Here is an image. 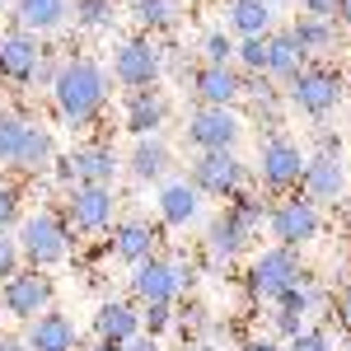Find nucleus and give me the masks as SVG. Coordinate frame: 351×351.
Instances as JSON below:
<instances>
[{
    "label": "nucleus",
    "mask_w": 351,
    "mask_h": 351,
    "mask_svg": "<svg viewBox=\"0 0 351 351\" xmlns=\"http://www.w3.org/2000/svg\"><path fill=\"white\" fill-rule=\"evenodd\" d=\"M108 71L99 66V61H89V56H75V61H61V71H56L52 80V104L61 112V122H71V127H89L99 112L108 108Z\"/></svg>",
    "instance_id": "nucleus-1"
},
{
    "label": "nucleus",
    "mask_w": 351,
    "mask_h": 351,
    "mask_svg": "<svg viewBox=\"0 0 351 351\" xmlns=\"http://www.w3.org/2000/svg\"><path fill=\"white\" fill-rule=\"evenodd\" d=\"M14 239H19V253H24V267L47 271V267L71 258V225L56 216V211H33V216H24L19 230H14Z\"/></svg>",
    "instance_id": "nucleus-2"
},
{
    "label": "nucleus",
    "mask_w": 351,
    "mask_h": 351,
    "mask_svg": "<svg viewBox=\"0 0 351 351\" xmlns=\"http://www.w3.org/2000/svg\"><path fill=\"white\" fill-rule=\"evenodd\" d=\"M243 281H248V295H253V300L276 304L286 291H295L300 281H309V276H304V267H300L295 248L271 243V248H263V253H253V263H248V271H243Z\"/></svg>",
    "instance_id": "nucleus-3"
},
{
    "label": "nucleus",
    "mask_w": 351,
    "mask_h": 351,
    "mask_svg": "<svg viewBox=\"0 0 351 351\" xmlns=\"http://www.w3.org/2000/svg\"><path fill=\"white\" fill-rule=\"evenodd\" d=\"M188 183L202 197H220V202H234L239 192H248V164L234 150H202L188 164Z\"/></svg>",
    "instance_id": "nucleus-4"
},
{
    "label": "nucleus",
    "mask_w": 351,
    "mask_h": 351,
    "mask_svg": "<svg viewBox=\"0 0 351 351\" xmlns=\"http://www.w3.org/2000/svg\"><path fill=\"white\" fill-rule=\"evenodd\" d=\"M188 286H192V267L173 263V258H160V253L132 267V295L141 304H173L178 291H188Z\"/></svg>",
    "instance_id": "nucleus-5"
},
{
    "label": "nucleus",
    "mask_w": 351,
    "mask_h": 351,
    "mask_svg": "<svg viewBox=\"0 0 351 351\" xmlns=\"http://www.w3.org/2000/svg\"><path fill=\"white\" fill-rule=\"evenodd\" d=\"M286 104L304 117H328L342 104V75L328 66H304L295 80H286Z\"/></svg>",
    "instance_id": "nucleus-6"
},
{
    "label": "nucleus",
    "mask_w": 351,
    "mask_h": 351,
    "mask_svg": "<svg viewBox=\"0 0 351 351\" xmlns=\"http://www.w3.org/2000/svg\"><path fill=\"white\" fill-rule=\"evenodd\" d=\"M0 309L19 324H33L38 314L52 309V276H43L38 267H19L0 286Z\"/></svg>",
    "instance_id": "nucleus-7"
},
{
    "label": "nucleus",
    "mask_w": 351,
    "mask_h": 351,
    "mask_svg": "<svg viewBox=\"0 0 351 351\" xmlns=\"http://www.w3.org/2000/svg\"><path fill=\"white\" fill-rule=\"evenodd\" d=\"M300 173H304V150L291 136H267L258 145V183H263V192L300 188Z\"/></svg>",
    "instance_id": "nucleus-8"
},
{
    "label": "nucleus",
    "mask_w": 351,
    "mask_h": 351,
    "mask_svg": "<svg viewBox=\"0 0 351 351\" xmlns=\"http://www.w3.org/2000/svg\"><path fill=\"white\" fill-rule=\"evenodd\" d=\"M112 216H117V197L104 183H75L71 197H66V225L80 230V234H104V230H112Z\"/></svg>",
    "instance_id": "nucleus-9"
},
{
    "label": "nucleus",
    "mask_w": 351,
    "mask_h": 351,
    "mask_svg": "<svg viewBox=\"0 0 351 351\" xmlns=\"http://www.w3.org/2000/svg\"><path fill=\"white\" fill-rule=\"evenodd\" d=\"M164 71V52L150 43V38H127L117 52H112V80L122 84V89H155Z\"/></svg>",
    "instance_id": "nucleus-10"
},
{
    "label": "nucleus",
    "mask_w": 351,
    "mask_h": 351,
    "mask_svg": "<svg viewBox=\"0 0 351 351\" xmlns=\"http://www.w3.org/2000/svg\"><path fill=\"white\" fill-rule=\"evenodd\" d=\"M319 206L309 202V197H286V202H276L267 216V230L271 239L281 243V248H304L309 239H319Z\"/></svg>",
    "instance_id": "nucleus-11"
},
{
    "label": "nucleus",
    "mask_w": 351,
    "mask_h": 351,
    "mask_svg": "<svg viewBox=\"0 0 351 351\" xmlns=\"http://www.w3.org/2000/svg\"><path fill=\"white\" fill-rule=\"evenodd\" d=\"M188 145L202 155V150H234L243 141V117L234 108H197L188 117Z\"/></svg>",
    "instance_id": "nucleus-12"
},
{
    "label": "nucleus",
    "mask_w": 351,
    "mask_h": 351,
    "mask_svg": "<svg viewBox=\"0 0 351 351\" xmlns=\"http://www.w3.org/2000/svg\"><path fill=\"white\" fill-rule=\"evenodd\" d=\"M56 173L75 188V183H104L112 188V178L122 173V160L112 145H75L66 160H56Z\"/></svg>",
    "instance_id": "nucleus-13"
},
{
    "label": "nucleus",
    "mask_w": 351,
    "mask_h": 351,
    "mask_svg": "<svg viewBox=\"0 0 351 351\" xmlns=\"http://www.w3.org/2000/svg\"><path fill=\"white\" fill-rule=\"evenodd\" d=\"M47 61V52H43V43L33 38V33H0V80L10 84H28L38 80V66Z\"/></svg>",
    "instance_id": "nucleus-14"
},
{
    "label": "nucleus",
    "mask_w": 351,
    "mask_h": 351,
    "mask_svg": "<svg viewBox=\"0 0 351 351\" xmlns=\"http://www.w3.org/2000/svg\"><path fill=\"white\" fill-rule=\"evenodd\" d=\"M192 94H197V108H234L243 99V75L234 66H197Z\"/></svg>",
    "instance_id": "nucleus-15"
},
{
    "label": "nucleus",
    "mask_w": 351,
    "mask_h": 351,
    "mask_svg": "<svg viewBox=\"0 0 351 351\" xmlns=\"http://www.w3.org/2000/svg\"><path fill=\"white\" fill-rule=\"evenodd\" d=\"M342 192H347V164H342V155H314V160H304L300 197H309L319 206V202H342Z\"/></svg>",
    "instance_id": "nucleus-16"
},
{
    "label": "nucleus",
    "mask_w": 351,
    "mask_h": 351,
    "mask_svg": "<svg viewBox=\"0 0 351 351\" xmlns=\"http://www.w3.org/2000/svg\"><path fill=\"white\" fill-rule=\"evenodd\" d=\"M24 347L28 351H80V328H75V319H66V314H56V309H47V314H38L33 324H24Z\"/></svg>",
    "instance_id": "nucleus-17"
},
{
    "label": "nucleus",
    "mask_w": 351,
    "mask_h": 351,
    "mask_svg": "<svg viewBox=\"0 0 351 351\" xmlns=\"http://www.w3.org/2000/svg\"><path fill=\"white\" fill-rule=\"evenodd\" d=\"M108 253L117 263H145V258H155L160 253V230L155 225H145V220H122V225H112V239H108Z\"/></svg>",
    "instance_id": "nucleus-18"
},
{
    "label": "nucleus",
    "mask_w": 351,
    "mask_h": 351,
    "mask_svg": "<svg viewBox=\"0 0 351 351\" xmlns=\"http://www.w3.org/2000/svg\"><path fill=\"white\" fill-rule=\"evenodd\" d=\"M155 206H160V220L169 230H188L192 220L202 216V192L192 188L188 178H164Z\"/></svg>",
    "instance_id": "nucleus-19"
},
{
    "label": "nucleus",
    "mask_w": 351,
    "mask_h": 351,
    "mask_svg": "<svg viewBox=\"0 0 351 351\" xmlns=\"http://www.w3.org/2000/svg\"><path fill=\"white\" fill-rule=\"evenodd\" d=\"M10 5H14V28L19 33H33V38L56 33V28L75 14L71 0H10Z\"/></svg>",
    "instance_id": "nucleus-20"
},
{
    "label": "nucleus",
    "mask_w": 351,
    "mask_h": 351,
    "mask_svg": "<svg viewBox=\"0 0 351 351\" xmlns=\"http://www.w3.org/2000/svg\"><path fill=\"white\" fill-rule=\"evenodd\" d=\"M94 337L127 347L132 337H141V309H136L132 300H104L99 314H94Z\"/></svg>",
    "instance_id": "nucleus-21"
},
{
    "label": "nucleus",
    "mask_w": 351,
    "mask_h": 351,
    "mask_svg": "<svg viewBox=\"0 0 351 351\" xmlns=\"http://www.w3.org/2000/svg\"><path fill=\"white\" fill-rule=\"evenodd\" d=\"M164 117H169V104H164L155 89H136L127 94V108H122V122L132 136H160Z\"/></svg>",
    "instance_id": "nucleus-22"
},
{
    "label": "nucleus",
    "mask_w": 351,
    "mask_h": 351,
    "mask_svg": "<svg viewBox=\"0 0 351 351\" xmlns=\"http://www.w3.org/2000/svg\"><path fill=\"white\" fill-rule=\"evenodd\" d=\"M309 66V52L295 43V33H267V80H295L300 71Z\"/></svg>",
    "instance_id": "nucleus-23"
},
{
    "label": "nucleus",
    "mask_w": 351,
    "mask_h": 351,
    "mask_svg": "<svg viewBox=\"0 0 351 351\" xmlns=\"http://www.w3.org/2000/svg\"><path fill=\"white\" fill-rule=\"evenodd\" d=\"M169 164H173V150L164 145L160 136H136L132 160H127V169H132L136 183H164Z\"/></svg>",
    "instance_id": "nucleus-24"
},
{
    "label": "nucleus",
    "mask_w": 351,
    "mask_h": 351,
    "mask_svg": "<svg viewBox=\"0 0 351 351\" xmlns=\"http://www.w3.org/2000/svg\"><path fill=\"white\" fill-rule=\"evenodd\" d=\"M248 243H253V234H248L230 211L206 225V253H211L216 263H234L239 253H248Z\"/></svg>",
    "instance_id": "nucleus-25"
},
{
    "label": "nucleus",
    "mask_w": 351,
    "mask_h": 351,
    "mask_svg": "<svg viewBox=\"0 0 351 351\" xmlns=\"http://www.w3.org/2000/svg\"><path fill=\"white\" fill-rule=\"evenodd\" d=\"M271 0H230L225 5V19H230V28L239 33V38H263V33H271Z\"/></svg>",
    "instance_id": "nucleus-26"
},
{
    "label": "nucleus",
    "mask_w": 351,
    "mask_h": 351,
    "mask_svg": "<svg viewBox=\"0 0 351 351\" xmlns=\"http://www.w3.org/2000/svg\"><path fill=\"white\" fill-rule=\"evenodd\" d=\"M56 164V141H52V132L47 127H38L33 122V132H28V145H24V155H19V173H47Z\"/></svg>",
    "instance_id": "nucleus-27"
},
{
    "label": "nucleus",
    "mask_w": 351,
    "mask_h": 351,
    "mask_svg": "<svg viewBox=\"0 0 351 351\" xmlns=\"http://www.w3.org/2000/svg\"><path fill=\"white\" fill-rule=\"evenodd\" d=\"M28 132H33V122L19 117V112H0V164H19L28 145Z\"/></svg>",
    "instance_id": "nucleus-28"
},
{
    "label": "nucleus",
    "mask_w": 351,
    "mask_h": 351,
    "mask_svg": "<svg viewBox=\"0 0 351 351\" xmlns=\"http://www.w3.org/2000/svg\"><path fill=\"white\" fill-rule=\"evenodd\" d=\"M291 33H295V43L304 52H328V47L337 43V24H332V19H314V14H300Z\"/></svg>",
    "instance_id": "nucleus-29"
},
{
    "label": "nucleus",
    "mask_w": 351,
    "mask_h": 351,
    "mask_svg": "<svg viewBox=\"0 0 351 351\" xmlns=\"http://www.w3.org/2000/svg\"><path fill=\"white\" fill-rule=\"evenodd\" d=\"M225 211H230V216L239 220V225L248 230V234H258V230L267 225V216H271V202L263 197V192H239V197H234V202H230Z\"/></svg>",
    "instance_id": "nucleus-30"
},
{
    "label": "nucleus",
    "mask_w": 351,
    "mask_h": 351,
    "mask_svg": "<svg viewBox=\"0 0 351 351\" xmlns=\"http://www.w3.org/2000/svg\"><path fill=\"white\" fill-rule=\"evenodd\" d=\"M132 14H136V24L141 28H173V19H178V5L173 0H136L132 5Z\"/></svg>",
    "instance_id": "nucleus-31"
},
{
    "label": "nucleus",
    "mask_w": 351,
    "mask_h": 351,
    "mask_svg": "<svg viewBox=\"0 0 351 351\" xmlns=\"http://www.w3.org/2000/svg\"><path fill=\"white\" fill-rule=\"evenodd\" d=\"M234 56H239V66L248 75H263L267 71V33L263 38H239L234 43Z\"/></svg>",
    "instance_id": "nucleus-32"
},
{
    "label": "nucleus",
    "mask_w": 351,
    "mask_h": 351,
    "mask_svg": "<svg viewBox=\"0 0 351 351\" xmlns=\"http://www.w3.org/2000/svg\"><path fill=\"white\" fill-rule=\"evenodd\" d=\"M112 19H117L112 0H75V24H84V28H112Z\"/></svg>",
    "instance_id": "nucleus-33"
},
{
    "label": "nucleus",
    "mask_w": 351,
    "mask_h": 351,
    "mask_svg": "<svg viewBox=\"0 0 351 351\" xmlns=\"http://www.w3.org/2000/svg\"><path fill=\"white\" fill-rule=\"evenodd\" d=\"M202 56H206V66H230V61H234V38L220 33V28H211V33L202 38Z\"/></svg>",
    "instance_id": "nucleus-34"
},
{
    "label": "nucleus",
    "mask_w": 351,
    "mask_h": 351,
    "mask_svg": "<svg viewBox=\"0 0 351 351\" xmlns=\"http://www.w3.org/2000/svg\"><path fill=\"white\" fill-rule=\"evenodd\" d=\"M24 267V253H19V239L10 234V230H0V286L14 276V271Z\"/></svg>",
    "instance_id": "nucleus-35"
},
{
    "label": "nucleus",
    "mask_w": 351,
    "mask_h": 351,
    "mask_svg": "<svg viewBox=\"0 0 351 351\" xmlns=\"http://www.w3.org/2000/svg\"><path fill=\"white\" fill-rule=\"evenodd\" d=\"M169 324H173V304H141V332L160 337Z\"/></svg>",
    "instance_id": "nucleus-36"
},
{
    "label": "nucleus",
    "mask_w": 351,
    "mask_h": 351,
    "mask_svg": "<svg viewBox=\"0 0 351 351\" xmlns=\"http://www.w3.org/2000/svg\"><path fill=\"white\" fill-rule=\"evenodd\" d=\"M271 332H276V337H300V332H304V314L276 304V309H271Z\"/></svg>",
    "instance_id": "nucleus-37"
},
{
    "label": "nucleus",
    "mask_w": 351,
    "mask_h": 351,
    "mask_svg": "<svg viewBox=\"0 0 351 351\" xmlns=\"http://www.w3.org/2000/svg\"><path fill=\"white\" fill-rule=\"evenodd\" d=\"M286 351H332V337L319 332V328H304L300 337H291V347Z\"/></svg>",
    "instance_id": "nucleus-38"
},
{
    "label": "nucleus",
    "mask_w": 351,
    "mask_h": 351,
    "mask_svg": "<svg viewBox=\"0 0 351 351\" xmlns=\"http://www.w3.org/2000/svg\"><path fill=\"white\" fill-rule=\"evenodd\" d=\"M14 220H19V188L0 183V230H10Z\"/></svg>",
    "instance_id": "nucleus-39"
},
{
    "label": "nucleus",
    "mask_w": 351,
    "mask_h": 351,
    "mask_svg": "<svg viewBox=\"0 0 351 351\" xmlns=\"http://www.w3.org/2000/svg\"><path fill=\"white\" fill-rule=\"evenodd\" d=\"M332 319H337V328H347V332H351V286L337 291V300H332Z\"/></svg>",
    "instance_id": "nucleus-40"
},
{
    "label": "nucleus",
    "mask_w": 351,
    "mask_h": 351,
    "mask_svg": "<svg viewBox=\"0 0 351 351\" xmlns=\"http://www.w3.org/2000/svg\"><path fill=\"white\" fill-rule=\"evenodd\" d=\"M300 10L314 14V19H332L337 14V0H300Z\"/></svg>",
    "instance_id": "nucleus-41"
},
{
    "label": "nucleus",
    "mask_w": 351,
    "mask_h": 351,
    "mask_svg": "<svg viewBox=\"0 0 351 351\" xmlns=\"http://www.w3.org/2000/svg\"><path fill=\"white\" fill-rule=\"evenodd\" d=\"M127 351H164V347H160V337L141 332V337H132V342H127Z\"/></svg>",
    "instance_id": "nucleus-42"
},
{
    "label": "nucleus",
    "mask_w": 351,
    "mask_h": 351,
    "mask_svg": "<svg viewBox=\"0 0 351 351\" xmlns=\"http://www.w3.org/2000/svg\"><path fill=\"white\" fill-rule=\"evenodd\" d=\"M239 351H286V347H281L276 337H253V342H243Z\"/></svg>",
    "instance_id": "nucleus-43"
},
{
    "label": "nucleus",
    "mask_w": 351,
    "mask_h": 351,
    "mask_svg": "<svg viewBox=\"0 0 351 351\" xmlns=\"http://www.w3.org/2000/svg\"><path fill=\"white\" fill-rule=\"evenodd\" d=\"M319 155H342V141H337V136H319Z\"/></svg>",
    "instance_id": "nucleus-44"
},
{
    "label": "nucleus",
    "mask_w": 351,
    "mask_h": 351,
    "mask_svg": "<svg viewBox=\"0 0 351 351\" xmlns=\"http://www.w3.org/2000/svg\"><path fill=\"white\" fill-rule=\"evenodd\" d=\"M0 351H28L24 337H14V332H0Z\"/></svg>",
    "instance_id": "nucleus-45"
},
{
    "label": "nucleus",
    "mask_w": 351,
    "mask_h": 351,
    "mask_svg": "<svg viewBox=\"0 0 351 351\" xmlns=\"http://www.w3.org/2000/svg\"><path fill=\"white\" fill-rule=\"evenodd\" d=\"M80 351H127V347H117V342H104V337H94L89 347H80Z\"/></svg>",
    "instance_id": "nucleus-46"
},
{
    "label": "nucleus",
    "mask_w": 351,
    "mask_h": 351,
    "mask_svg": "<svg viewBox=\"0 0 351 351\" xmlns=\"http://www.w3.org/2000/svg\"><path fill=\"white\" fill-rule=\"evenodd\" d=\"M337 24H347L351 28V0H337V14H332Z\"/></svg>",
    "instance_id": "nucleus-47"
},
{
    "label": "nucleus",
    "mask_w": 351,
    "mask_h": 351,
    "mask_svg": "<svg viewBox=\"0 0 351 351\" xmlns=\"http://www.w3.org/2000/svg\"><path fill=\"white\" fill-rule=\"evenodd\" d=\"M183 351H216V347H183Z\"/></svg>",
    "instance_id": "nucleus-48"
},
{
    "label": "nucleus",
    "mask_w": 351,
    "mask_h": 351,
    "mask_svg": "<svg viewBox=\"0 0 351 351\" xmlns=\"http://www.w3.org/2000/svg\"><path fill=\"white\" fill-rule=\"evenodd\" d=\"M5 5H10V0H0V10H5Z\"/></svg>",
    "instance_id": "nucleus-49"
},
{
    "label": "nucleus",
    "mask_w": 351,
    "mask_h": 351,
    "mask_svg": "<svg viewBox=\"0 0 351 351\" xmlns=\"http://www.w3.org/2000/svg\"><path fill=\"white\" fill-rule=\"evenodd\" d=\"M0 314H5V309H0Z\"/></svg>",
    "instance_id": "nucleus-50"
},
{
    "label": "nucleus",
    "mask_w": 351,
    "mask_h": 351,
    "mask_svg": "<svg viewBox=\"0 0 351 351\" xmlns=\"http://www.w3.org/2000/svg\"><path fill=\"white\" fill-rule=\"evenodd\" d=\"M347 351H351V347H347Z\"/></svg>",
    "instance_id": "nucleus-51"
}]
</instances>
